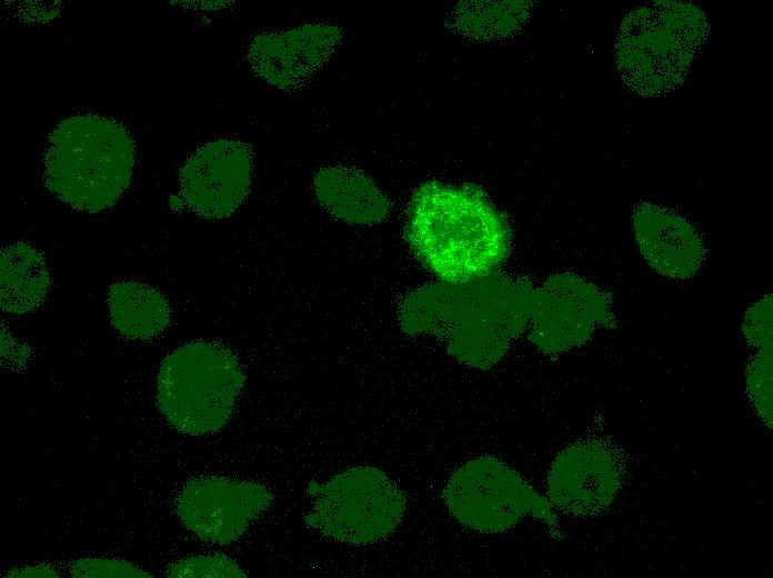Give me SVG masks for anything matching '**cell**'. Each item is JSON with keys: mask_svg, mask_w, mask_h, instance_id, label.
Listing matches in <instances>:
<instances>
[{"mask_svg": "<svg viewBox=\"0 0 773 578\" xmlns=\"http://www.w3.org/2000/svg\"><path fill=\"white\" fill-rule=\"evenodd\" d=\"M405 239L419 261L448 282L476 280L508 256V222L470 186L430 181L410 201Z\"/></svg>", "mask_w": 773, "mask_h": 578, "instance_id": "6da1fadb", "label": "cell"}, {"mask_svg": "<svg viewBox=\"0 0 773 578\" xmlns=\"http://www.w3.org/2000/svg\"><path fill=\"white\" fill-rule=\"evenodd\" d=\"M135 155L134 140L121 122L93 113L71 116L48 136L44 185L73 210L104 211L128 189Z\"/></svg>", "mask_w": 773, "mask_h": 578, "instance_id": "7a4b0ae2", "label": "cell"}, {"mask_svg": "<svg viewBox=\"0 0 773 578\" xmlns=\"http://www.w3.org/2000/svg\"><path fill=\"white\" fill-rule=\"evenodd\" d=\"M709 32L705 12L692 2L659 0L632 9L623 18L615 42L621 80L644 98L676 90Z\"/></svg>", "mask_w": 773, "mask_h": 578, "instance_id": "3957f363", "label": "cell"}, {"mask_svg": "<svg viewBox=\"0 0 773 578\" xmlns=\"http://www.w3.org/2000/svg\"><path fill=\"white\" fill-rule=\"evenodd\" d=\"M244 381L243 367L229 348L218 342H189L162 360L157 407L182 434H214L229 421Z\"/></svg>", "mask_w": 773, "mask_h": 578, "instance_id": "277c9868", "label": "cell"}, {"mask_svg": "<svg viewBox=\"0 0 773 578\" xmlns=\"http://www.w3.org/2000/svg\"><path fill=\"white\" fill-rule=\"evenodd\" d=\"M313 507L303 521L322 536L351 546H367L391 536L401 524L406 498L386 472L357 466L328 481L309 484Z\"/></svg>", "mask_w": 773, "mask_h": 578, "instance_id": "5b68a950", "label": "cell"}, {"mask_svg": "<svg viewBox=\"0 0 773 578\" xmlns=\"http://www.w3.org/2000/svg\"><path fill=\"white\" fill-rule=\"evenodd\" d=\"M442 499L459 524L476 532H504L532 516L544 521L555 537L560 535L546 497L494 456L475 457L458 467L445 482Z\"/></svg>", "mask_w": 773, "mask_h": 578, "instance_id": "8992f818", "label": "cell"}, {"mask_svg": "<svg viewBox=\"0 0 773 578\" xmlns=\"http://www.w3.org/2000/svg\"><path fill=\"white\" fill-rule=\"evenodd\" d=\"M625 474L624 459L609 440H576L552 461L546 499L554 510L573 517H592L606 510L619 495Z\"/></svg>", "mask_w": 773, "mask_h": 578, "instance_id": "52a82bcc", "label": "cell"}, {"mask_svg": "<svg viewBox=\"0 0 773 578\" xmlns=\"http://www.w3.org/2000/svg\"><path fill=\"white\" fill-rule=\"evenodd\" d=\"M273 501L255 480L208 476L189 480L178 494L175 512L198 538L217 545L238 540Z\"/></svg>", "mask_w": 773, "mask_h": 578, "instance_id": "ba28073f", "label": "cell"}, {"mask_svg": "<svg viewBox=\"0 0 773 578\" xmlns=\"http://www.w3.org/2000/svg\"><path fill=\"white\" fill-rule=\"evenodd\" d=\"M252 173L249 144L227 138L209 141L183 162L179 172L180 199L202 218H228L247 199Z\"/></svg>", "mask_w": 773, "mask_h": 578, "instance_id": "9c48e42d", "label": "cell"}, {"mask_svg": "<svg viewBox=\"0 0 773 578\" xmlns=\"http://www.w3.org/2000/svg\"><path fill=\"white\" fill-rule=\"evenodd\" d=\"M342 30L330 23H305L284 31L261 32L249 42L247 60L269 84L287 91L305 86L334 53Z\"/></svg>", "mask_w": 773, "mask_h": 578, "instance_id": "30bf717a", "label": "cell"}, {"mask_svg": "<svg viewBox=\"0 0 773 578\" xmlns=\"http://www.w3.org/2000/svg\"><path fill=\"white\" fill-rule=\"evenodd\" d=\"M632 223L639 249L661 276L685 280L701 268L706 249L702 237L676 211L651 202H640Z\"/></svg>", "mask_w": 773, "mask_h": 578, "instance_id": "8fae6325", "label": "cell"}, {"mask_svg": "<svg viewBox=\"0 0 773 578\" xmlns=\"http://www.w3.org/2000/svg\"><path fill=\"white\" fill-rule=\"evenodd\" d=\"M551 291V305L532 331L533 342L543 351H565L584 342L595 329L612 323L609 299L598 288L564 278L552 285Z\"/></svg>", "mask_w": 773, "mask_h": 578, "instance_id": "7c38bea8", "label": "cell"}, {"mask_svg": "<svg viewBox=\"0 0 773 578\" xmlns=\"http://www.w3.org/2000/svg\"><path fill=\"white\" fill-rule=\"evenodd\" d=\"M313 189L328 212L350 223L378 222L389 208L386 198L363 173L343 166L320 168Z\"/></svg>", "mask_w": 773, "mask_h": 578, "instance_id": "4fadbf2b", "label": "cell"}, {"mask_svg": "<svg viewBox=\"0 0 773 578\" xmlns=\"http://www.w3.org/2000/svg\"><path fill=\"white\" fill-rule=\"evenodd\" d=\"M51 289V276L42 253L18 241L0 255V305L10 315H26L42 306Z\"/></svg>", "mask_w": 773, "mask_h": 578, "instance_id": "5bb4252c", "label": "cell"}, {"mask_svg": "<svg viewBox=\"0 0 773 578\" xmlns=\"http://www.w3.org/2000/svg\"><path fill=\"white\" fill-rule=\"evenodd\" d=\"M107 303L110 321L130 340H150L160 336L171 320L167 297L142 281H118L110 286Z\"/></svg>", "mask_w": 773, "mask_h": 578, "instance_id": "9a60e30c", "label": "cell"}, {"mask_svg": "<svg viewBox=\"0 0 773 578\" xmlns=\"http://www.w3.org/2000/svg\"><path fill=\"white\" fill-rule=\"evenodd\" d=\"M754 352L745 370L746 391L762 421L772 429V338L749 343Z\"/></svg>", "mask_w": 773, "mask_h": 578, "instance_id": "2e32d148", "label": "cell"}, {"mask_svg": "<svg viewBox=\"0 0 773 578\" xmlns=\"http://www.w3.org/2000/svg\"><path fill=\"white\" fill-rule=\"evenodd\" d=\"M174 578H238L247 577V572L232 558L224 555H203L180 559L165 571Z\"/></svg>", "mask_w": 773, "mask_h": 578, "instance_id": "e0dca14e", "label": "cell"}, {"mask_svg": "<svg viewBox=\"0 0 773 578\" xmlns=\"http://www.w3.org/2000/svg\"><path fill=\"white\" fill-rule=\"evenodd\" d=\"M70 575L79 578L101 577H152L145 570L116 558H81L70 565Z\"/></svg>", "mask_w": 773, "mask_h": 578, "instance_id": "ac0fdd59", "label": "cell"}, {"mask_svg": "<svg viewBox=\"0 0 773 578\" xmlns=\"http://www.w3.org/2000/svg\"><path fill=\"white\" fill-rule=\"evenodd\" d=\"M59 572L48 565H24L10 569L6 577H58Z\"/></svg>", "mask_w": 773, "mask_h": 578, "instance_id": "d6986e66", "label": "cell"}]
</instances>
